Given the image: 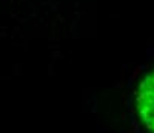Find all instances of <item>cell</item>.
<instances>
[{
	"label": "cell",
	"mask_w": 154,
	"mask_h": 133,
	"mask_svg": "<svg viewBox=\"0 0 154 133\" xmlns=\"http://www.w3.org/2000/svg\"><path fill=\"white\" fill-rule=\"evenodd\" d=\"M136 107L145 127L154 133V71L140 82L136 91Z\"/></svg>",
	"instance_id": "1"
}]
</instances>
